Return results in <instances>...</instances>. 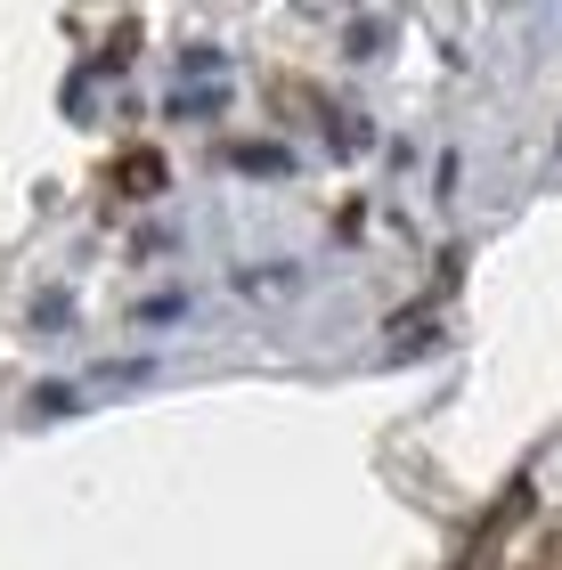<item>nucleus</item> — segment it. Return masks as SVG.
I'll return each mask as SVG.
<instances>
[{
  "instance_id": "obj_1",
  "label": "nucleus",
  "mask_w": 562,
  "mask_h": 570,
  "mask_svg": "<svg viewBox=\"0 0 562 570\" xmlns=\"http://www.w3.org/2000/svg\"><path fill=\"white\" fill-rule=\"evenodd\" d=\"M522 513H530V481H505V498L473 522V538H465V554H456V570H490V562H497V547L522 530Z\"/></svg>"
},
{
  "instance_id": "obj_2",
  "label": "nucleus",
  "mask_w": 562,
  "mask_h": 570,
  "mask_svg": "<svg viewBox=\"0 0 562 570\" xmlns=\"http://www.w3.org/2000/svg\"><path fill=\"white\" fill-rule=\"evenodd\" d=\"M107 188H115V196H131V204H147V196H164V188H171V164H164L156 147H122V155H115V171H107Z\"/></svg>"
},
{
  "instance_id": "obj_3",
  "label": "nucleus",
  "mask_w": 562,
  "mask_h": 570,
  "mask_svg": "<svg viewBox=\"0 0 562 570\" xmlns=\"http://www.w3.org/2000/svg\"><path fill=\"white\" fill-rule=\"evenodd\" d=\"M522 570H562V522L539 538V547H530V562H522Z\"/></svg>"
}]
</instances>
